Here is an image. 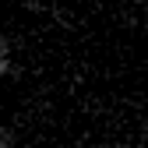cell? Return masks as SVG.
Segmentation results:
<instances>
[{
  "mask_svg": "<svg viewBox=\"0 0 148 148\" xmlns=\"http://www.w3.org/2000/svg\"><path fill=\"white\" fill-rule=\"evenodd\" d=\"M18 74H21V67L14 60V46L7 35H0V78H18Z\"/></svg>",
  "mask_w": 148,
  "mask_h": 148,
  "instance_id": "obj_1",
  "label": "cell"
},
{
  "mask_svg": "<svg viewBox=\"0 0 148 148\" xmlns=\"http://www.w3.org/2000/svg\"><path fill=\"white\" fill-rule=\"evenodd\" d=\"M0 148H18V131L0 123Z\"/></svg>",
  "mask_w": 148,
  "mask_h": 148,
  "instance_id": "obj_2",
  "label": "cell"
},
{
  "mask_svg": "<svg viewBox=\"0 0 148 148\" xmlns=\"http://www.w3.org/2000/svg\"><path fill=\"white\" fill-rule=\"evenodd\" d=\"M14 4H21L25 11H39V14H57V11H49L46 4H39V0H14Z\"/></svg>",
  "mask_w": 148,
  "mask_h": 148,
  "instance_id": "obj_3",
  "label": "cell"
}]
</instances>
